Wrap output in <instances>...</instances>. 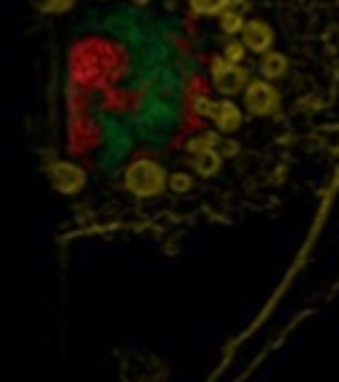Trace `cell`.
Listing matches in <instances>:
<instances>
[{
	"instance_id": "obj_1",
	"label": "cell",
	"mask_w": 339,
	"mask_h": 382,
	"mask_svg": "<svg viewBox=\"0 0 339 382\" xmlns=\"http://www.w3.org/2000/svg\"><path fill=\"white\" fill-rule=\"evenodd\" d=\"M241 40H244V45L254 56H265L268 51H273L276 32L273 27L268 22H263V19H247L244 30H241Z\"/></svg>"
},
{
	"instance_id": "obj_2",
	"label": "cell",
	"mask_w": 339,
	"mask_h": 382,
	"mask_svg": "<svg viewBox=\"0 0 339 382\" xmlns=\"http://www.w3.org/2000/svg\"><path fill=\"white\" fill-rule=\"evenodd\" d=\"M286 72H289V59H286V54H281V51H268L265 56H260V77L276 83V80L286 77Z\"/></svg>"
}]
</instances>
